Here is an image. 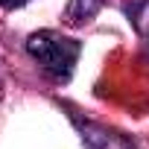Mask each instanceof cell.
Wrapping results in <instances>:
<instances>
[{
  "label": "cell",
  "instance_id": "2",
  "mask_svg": "<svg viewBox=\"0 0 149 149\" xmlns=\"http://www.w3.org/2000/svg\"><path fill=\"white\" fill-rule=\"evenodd\" d=\"M73 126H76L85 149H140L132 137H126L123 132H114L108 126H100L94 120H82L79 114H70Z\"/></svg>",
  "mask_w": 149,
  "mask_h": 149
},
{
  "label": "cell",
  "instance_id": "5",
  "mask_svg": "<svg viewBox=\"0 0 149 149\" xmlns=\"http://www.w3.org/2000/svg\"><path fill=\"white\" fill-rule=\"evenodd\" d=\"M21 3H26V0H0V6H21Z\"/></svg>",
  "mask_w": 149,
  "mask_h": 149
},
{
  "label": "cell",
  "instance_id": "1",
  "mask_svg": "<svg viewBox=\"0 0 149 149\" xmlns=\"http://www.w3.org/2000/svg\"><path fill=\"white\" fill-rule=\"evenodd\" d=\"M26 53L38 61V67L53 82H67L73 76L76 58L82 53V44L76 38H67L56 29H41L26 38Z\"/></svg>",
  "mask_w": 149,
  "mask_h": 149
},
{
  "label": "cell",
  "instance_id": "3",
  "mask_svg": "<svg viewBox=\"0 0 149 149\" xmlns=\"http://www.w3.org/2000/svg\"><path fill=\"white\" fill-rule=\"evenodd\" d=\"M100 6H102V0H70L64 6V21L70 26H85L97 18Z\"/></svg>",
  "mask_w": 149,
  "mask_h": 149
},
{
  "label": "cell",
  "instance_id": "4",
  "mask_svg": "<svg viewBox=\"0 0 149 149\" xmlns=\"http://www.w3.org/2000/svg\"><path fill=\"white\" fill-rule=\"evenodd\" d=\"M126 15H129L134 32L140 35V44H143L146 53H149V0H134V3L126 9Z\"/></svg>",
  "mask_w": 149,
  "mask_h": 149
}]
</instances>
